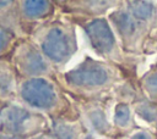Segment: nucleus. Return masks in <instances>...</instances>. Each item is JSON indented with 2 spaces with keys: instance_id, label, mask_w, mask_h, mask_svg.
Here are the masks:
<instances>
[{
  "instance_id": "nucleus-20",
  "label": "nucleus",
  "mask_w": 157,
  "mask_h": 139,
  "mask_svg": "<svg viewBox=\"0 0 157 139\" xmlns=\"http://www.w3.org/2000/svg\"><path fill=\"white\" fill-rule=\"evenodd\" d=\"M85 139H94V138H93V137H92V135H87V137H86V138H85Z\"/></svg>"
},
{
  "instance_id": "nucleus-15",
  "label": "nucleus",
  "mask_w": 157,
  "mask_h": 139,
  "mask_svg": "<svg viewBox=\"0 0 157 139\" xmlns=\"http://www.w3.org/2000/svg\"><path fill=\"white\" fill-rule=\"evenodd\" d=\"M137 112H139V115H140L142 118H145V119H147V121H152V119L155 118V116H156L153 109L150 107V106H142V107H140V109L137 110Z\"/></svg>"
},
{
  "instance_id": "nucleus-2",
  "label": "nucleus",
  "mask_w": 157,
  "mask_h": 139,
  "mask_svg": "<svg viewBox=\"0 0 157 139\" xmlns=\"http://www.w3.org/2000/svg\"><path fill=\"white\" fill-rule=\"evenodd\" d=\"M45 123L42 115L20 105L9 104L0 109V132L6 135H34L45 127Z\"/></svg>"
},
{
  "instance_id": "nucleus-8",
  "label": "nucleus",
  "mask_w": 157,
  "mask_h": 139,
  "mask_svg": "<svg viewBox=\"0 0 157 139\" xmlns=\"http://www.w3.org/2000/svg\"><path fill=\"white\" fill-rule=\"evenodd\" d=\"M16 91V80L15 74L11 66L5 62L0 61V98L9 99L15 95Z\"/></svg>"
},
{
  "instance_id": "nucleus-10",
  "label": "nucleus",
  "mask_w": 157,
  "mask_h": 139,
  "mask_svg": "<svg viewBox=\"0 0 157 139\" xmlns=\"http://www.w3.org/2000/svg\"><path fill=\"white\" fill-rule=\"evenodd\" d=\"M110 18L121 35L129 37L135 32V22L129 13L123 12V11H118V12L112 13Z\"/></svg>"
},
{
  "instance_id": "nucleus-16",
  "label": "nucleus",
  "mask_w": 157,
  "mask_h": 139,
  "mask_svg": "<svg viewBox=\"0 0 157 139\" xmlns=\"http://www.w3.org/2000/svg\"><path fill=\"white\" fill-rule=\"evenodd\" d=\"M145 84L150 91H157V73L148 76L145 80Z\"/></svg>"
},
{
  "instance_id": "nucleus-7",
  "label": "nucleus",
  "mask_w": 157,
  "mask_h": 139,
  "mask_svg": "<svg viewBox=\"0 0 157 139\" xmlns=\"http://www.w3.org/2000/svg\"><path fill=\"white\" fill-rule=\"evenodd\" d=\"M53 9L54 6L50 1H22L20 12L23 18L33 21L49 16Z\"/></svg>"
},
{
  "instance_id": "nucleus-17",
  "label": "nucleus",
  "mask_w": 157,
  "mask_h": 139,
  "mask_svg": "<svg viewBox=\"0 0 157 139\" xmlns=\"http://www.w3.org/2000/svg\"><path fill=\"white\" fill-rule=\"evenodd\" d=\"M130 139H151L148 137V134L144 133V132H139V133H135Z\"/></svg>"
},
{
  "instance_id": "nucleus-4",
  "label": "nucleus",
  "mask_w": 157,
  "mask_h": 139,
  "mask_svg": "<svg viewBox=\"0 0 157 139\" xmlns=\"http://www.w3.org/2000/svg\"><path fill=\"white\" fill-rule=\"evenodd\" d=\"M108 79L109 73L107 68L92 59H86L78 66L64 74V82L67 87L80 94L103 87Z\"/></svg>"
},
{
  "instance_id": "nucleus-13",
  "label": "nucleus",
  "mask_w": 157,
  "mask_h": 139,
  "mask_svg": "<svg viewBox=\"0 0 157 139\" xmlns=\"http://www.w3.org/2000/svg\"><path fill=\"white\" fill-rule=\"evenodd\" d=\"M130 119V109L126 104H119L115 107V115H114V121L118 126H125L128 124Z\"/></svg>"
},
{
  "instance_id": "nucleus-1",
  "label": "nucleus",
  "mask_w": 157,
  "mask_h": 139,
  "mask_svg": "<svg viewBox=\"0 0 157 139\" xmlns=\"http://www.w3.org/2000/svg\"><path fill=\"white\" fill-rule=\"evenodd\" d=\"M39 49L50 63L64 66L77 49L74 27L61 22L49 24L42 32Z\"/></svg>"
},
{
  "instance_id": "nucleus-5",
  "label": "nucleus",
  "mask_w": 157,
  "mask_h": 139,
  "mask_svg": "<svg viewBox=\"0 0 157 139\" xmlns=\"http://www.w3.org/2000/svg\"><path fill=\"white\" fill-rule=\"evenodd\" d=\"M13 63L17 72L29 78H38L50 73V62L44 57L42 51L31 43H22L16 48Z\"/></svg>"
},
{
  "instance_id": "nucleus-12",
  "label": "nucleus",
  "mask_w": 157,
  "mask_h": 139,
  "mask_svg": "<svg viewBox=\"0 0 157 139\" xmlns=\"http://www.w3.org/2000/svg\"><path fill=\"white\" fill-rule=\"evenodd\" d=\"M129 9L131 13L140 20L150 18L153 11V6L150 1H129Z\"/></svg>"
},
{
  "instance_id": "nucleus-14",
  "label": "nucleus",
  "mask_w": 157,
  "mask_h": 139,
  "mask_svg": "<svg viewBox=\"0 0 157 139\" xmlns=\"http://www.w3.org/2000/svg\"><path fill=\"white\" fill-rule=\"evenodd\" d=\"M12 40H13V37L11 32L0 24V55L6 52L10 49Z\"/></svg>"
},
{
  "instance_id": "nucleus-11",
  "label": "nucleus",
  "mask_w": 157,
  "mask_h": 139,
  "mask_svg": "<svg viewBox=\"0 0 157 139\" xmlns=\"http://www.w3.org/2000/svg\"><path fill=\"white\" fill-rule=\"evenodd\" d=\"M87 119L92 128L99 133H104L108 129V121L101 109H91L87 112Z\"/></svg>"
},
{
  "instance_id": "nucleus-6",
  "label": "nucleus",
  "mask_w": 157,
  "mask_h": 139,
  "mask_svg": "<svg viewBox=\"0 0 157 139\" xmlns=\"http://www.w3.org/2000/svg\"><path fill=\"white\" fill-rule=\"evenodd\" d=\"M85 30L92 48L98 54L104 55L113 50L115 39L108 22L104 18H94L87 22L85 26Z\"/></svg>"
},
{
  "instance_id": "nucleus-19",
  "label": "nucleus",
  "mask_w": 157,
  "mask_h": 139,
  "mask_svg": "<svg viewBox=\"0 0 157 139\" xmlns=\"http://www.w3.org/2000/svg\"><path fill=\"white\" fill-rule=\"evenodd\" d=\"M32 139H54V138H50V137H48V135H43V134H40V135H36V137H33Z\"/></svg>"
},
{
  "instance_id": "nucleus-3",
  "label": "nucleus",
  "mask_w": 157,
  "mask_h": 139,
  "mask_svg": "<svg viewBox=\"0 0 157 139\" xmlns=\"http://www.w3.org/2000/svg\"><path fill=\"white\" fill-rule=\"evenodd\" d=\"M18 93L29 107L40 111H53L60 102L56 87L44 77L26 79L20 85Z\"/></svg>"
},
{
  "instance_id": "nucleus-9",
  "label": "nucleus",
  "mask_w": 157,
  "mask_h": 139,
  "mask_svg": "<svg viewBox=\"0 0 157 139\" xmlns=\"http://www.w3.org/2000/svg\"><path fill=\"white\" fill-rule=\"evenodd\" d=\"M52 132L54 139H78L80 137V127L63 119L53 122Z\"/></svg>"
},
{
  "instance_id": "nucleus-18",
  "label": "nucleus",
  "mask_w": 157,
  "mask_h": 139,
  "mask_svg": "<svg viewBox=\"0 0 157 139\" xmlns=\"http://www.w3.org/2000/svg\"><path fill=\"white\" fill-rule=\"evenodd\" d=\"M0 139H25V138L13 137V135H6V134H0Z\"/></svg>"
}]
</instances>
